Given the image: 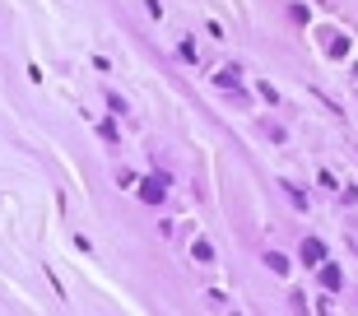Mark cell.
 Returning <instances> with one entry per match:
<instances>
[{
	"label": "cell",
	"mask_w": 358,
	"mask_h": 316,
	"mask_svg": "<svg viewBox=\"0 0 358 316\" xmlns=\"http://www.w3.org/2000/svg\"><path fill=\"white\" fill-rule=\"evenodd\" d=\"M321 279H326V289H340V270H335V265H326V275H321Z\"/></svg>",
	"instance_id": "6da1fadb"
},
{
	"label": "cell",
	"mask_w": 358,
	"mask_h": 316,
	"mask_svg": "<svg viewBox=\"0 0 358 316\" xmlns=\"http://www.w3.org/2000/svg\"><path fill=\"white\" fill-rule=\"evenodd\" d=\"M266 265H270V270H279V275L289 270V261H284V256H275V251H270V256H266Z\"/></svg>",
	"instance_id": "7a4b0ae2"
}]
</instances>
